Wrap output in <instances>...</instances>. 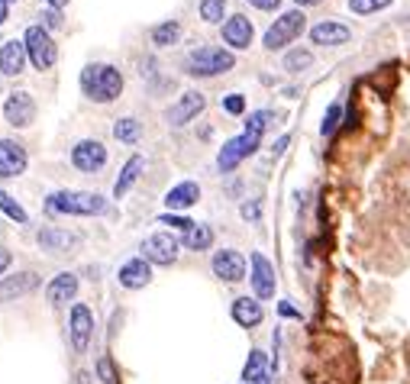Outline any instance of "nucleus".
Returning <instances> with one entry per match:
<instances>
[{"label": "nucleus", "mask_w": 410, "mask_h": 384, "mask_svg": "<svg viewBox=\"0 0 410 384\" xmlns=\"http://www.w3.org/2000/svg\"><path fill=\"white\" fill-rule=\"evenodd\" d=\"M91 333H94V313H91V307H84V303H74V307H71V320H68L71 349L74 352H88Z\"/></svg>", "instance_id": "obj_9"}, {"label": "nucleus", "mask_w": 410, "mask_h": 384, "mask_svg": "<svg viewBox=\"0 0 410 384\" xmlns=\"http://www.w3.org/2000/svg\"><path fill=\"white\" fill-rule=\"evenodd\" d=\"M278 310H281V317H297V310H294V307H291V303H281Z\"/></svg>", "instance_id": "obj_41"}, {"label": "nucleus", "mask_w": 410, "mask_h": 384, "mask_svg": "<svg viewBox=\"0 0 410 384\" xmlns=\"http://www.w3.org/2000/svg\"><path fill=\"white\" fill-rule=\"evenodd\" d=\"M297 7H316V4H323V0H294Z\"/></svg>", "instance_id": "obj_43"}, {"label": "nucleus", "mask_w": 410, "mask_h": 384, "mask_svg": "<svg viewBox=\"0 0 410 384\" xmlns=\"http://www.w3.org/2000/svg\"><path fill=\"white\" fill-rule=\"evenodd\" d=\"M352 39L349 26H343V23H316L314 29H310V42H316V46H346V42Z\"/></svg>", "instance_id": "obj_21"}, {"label": "nucleus", "mask_w": 410, "mask_h": 384, "mask_svg": "<svg viewBox=\"0 0 410 384\" xmlns=\"http://www.w3.org/2000/svg\"><path fill=\"white\" fill-rule=\"evenodd\" d=\"M394 0H349V10L359 16H369V14H378V10L391 7Z\"/></svg>", "instance_id": "obj_31"}, {"label": "nucleus", "mask_w": 410, "mask_h": 384, "mask_svg": "<svg viewBox=\"0 0 410 384\" xmlns=\"http://www.w3.org/2000/svg\"><path fill=\"white\" fill-rule=\"evenodd\" d=\"M39 246L46 252H74L81 246V236L78 233H71V229H55V226H49V229H39Z\"/></svg>", "instance_id": "obj_18"}, {"label": "nucleus", "mask_w": 410, "mask_h": 384, "mask_svg": "<svg viewBox=\"0 0 410 384\" xmlns=\"http://www.w3.org/2000/svg\"><path fill=\"white\" fill-rule=\"evenodd\" d=\"M339 116H343V103H330V110H326V116H323V126H320V133L323 136H330L333 129L339 126Z\"/></svg>", "instance_id": "obj_33"}, {"label": "nucleus", "mask_w": 410, "mask_h": 384, "mask_svg": "<svg viewBox=\"0 0 410 384\" xmlns=\"http://www.w3.org/2000/svg\"><path fill=\"white\" fill-rule=\"evenodd\" d=\"M242 216H246V220H252V223H256L259 216H262V203H259V201L242 203Z\"/></svg>", "instance_id": "obj_36"}, {"label": "nucleus", "mask_w": 410, "mask_h": 384, "mask_svg": "<svg viewBox=\"0 0 410 384\" xmlns=\"http://www.w3.org/2000/svg\"><path fill=\"white\" fill-rule=\"evenodd\" d=\"M114 136L120 142H126V146H136L139 136H142V123L136 120V116H123V120L114 123Z\"/></svg>", "instance_id": "obj_28"}, {"label": "nucleus", "mask_w": 410, "mask_h": 384, "mask_svg": "<svg viewBox=\"0 0 410 384\" xmlns=\"http://www.w3.org/2000/svg\"><path fill=\"white\" fill-rule=\"evenodd\" d=\"M10 262H14V256H10L7 249H0V275H4V271L10 268Z\"/></svg>", "instance_id": "obj_40"}, {"label": "nucleus", "mask_w": 410, "mask_h": 384, "mask_svg": "<svg viewBox=\"0 0 410 384\" xmlns=\"http://www.w3.org/2000/svg\"><path fill=\"white\" fill-rule=\"evenodd\" d=\"M256 384H271V381H269V375H262V378H259Z\"/></svg>", "instance_id": "obj_45"}, {"label": "nucleus", "mask_w": 410, "mask_h": 384, "mask_svg": "<svg viewBox=\"0 0 410 384\" xmlns=\"http://www.w3.org/2000/svg\"><path fill=\"white\" fill-rule=\"evenodd\" d=\"M46 4H49V7H52V10H61V7H65V4H68V0H46Z\"/></svg>", "instance_id": "obj_44"}, {"label": "nucleus", "mask_w": 410, "mask_h": 384, "mask_svg": "<svg viewBox=\"0 0 410 384\" xmlns=\"http://www.w3.org/2000/svg\"><path fill=\"white\" fill-rule=\"evenodd\" d=\"M214 275L226 284L242 281V278H246V258H242L236 249H220L214 256Z\"/></svg>", "instance_id": "obj_14"}, {"label": "nucleus", "mask_w": 410, "mask_h": 384, "mask_svg": "<svg viewBox=\"0 0 410 384\" xmlns=\"http://www.w3.org/2000/svg\"><path fill=\"white\" fill-rule=\"evenodd\" d=\"M139 249H142V258H146L149 265H175L178 252H181V243H178L171 233H152Z\"/></svg>", "instance_id": "obj_7"}, {"label": "nucleus", "mask_w": 410, "mask_h": 384, "mask_svg": "<svg viewBox=\"0 0 410 384\" xmlns=\"http://www.w3.org/2000/svg\"><path fill=\"white\" fill-rule=\"evenodd\" d=\"M229 313H233V320H236L239 326H246V330L259 326V323H262V317H265L259 297H236L233 307H229Z\"/></svg>", "instance_id": "obj_19"}, {"label": "nucleus", "mask_w": 410, "mask_h": 384, "mask_svg": "<svg viewBox=\"0 0 410 384\" xmlns=\"http://www.w3.org/2000/svg\"><path fill=\"white\" fill-rule=\"evenodd\" d=\"M26 148L16 139H0V178H16L26 171Z\"/></svg>", "instance_id": "obj_13"}, {"label": "nucleus", "mask_w": 410, "mask_h": 384, "mask_svg": "<svg viewBox=\"0 0 410 384\" xmlns=\"http://www.w3.org/2000/svg\"><path fill=\"white\" fill-rule=\"evenodd\" d=\"M74 294H78V278H74L71 271H61V275H55L52 281H49V288H46V297H49V303H52V307L71 300Z\"/></svg>", "instance_id": "obj_22"}, {"label": "nucleus", "mask_w": 410, "mask_h": 384, "mask_svg": "<svg viewBox=\"0 0 410 384\" xmlns=\"http://www.w3.org/2000/svg\"><path fill=\"white\" fill-rule=\"evenodd\" d=\"M7 4H14V0H7Z\"/></svg>", "instance_id": "obj_46"}, {"label": "nucleus", "mask_w": 410, "mask_h": 384, "mask_svg": "<svg viewBox=\"0 0 410 384\" xmlns=\"http://www.w3.org/2000/svg\"><path fill=\"white\" fill-rule=\"evenodd\" d=\"M226 0H201V20L204 23H223Z\"/></svg>", "instance_id": "obj_30"}, {"label": "nucleus", "mask_w": 410, "mask_h": 384, "mask_svg": "<svg viewBox=\"0 0 410 384\" xmlns=\"http://www.w3.org/2000/svg\"><path fill=\"white\" fill-rule=\"evenodd\" d=\"M229 68H236V55L220 46H201L184 59V74L191 78H220Z\"/></svg>", "instance_id": "obj_3"}, {"label": "nucleus", "mask_w": 410, "mask_h": 384, "mask_svg": "<svg viewBox=\"0 0 410 384\" xmlns=\"http://www.w3.org/2000/svg\"><path fill=\"white\" fill-rule=\"evenodd\" d=\"M142 168H146V158L142 156H133L126 165H123V171H120V178H116V184H114V197H123L129 188H133L136 181H139V175H142Z\"/></svg>", "instance_id": "obj_24"}, {"label": "nucleus", "mask_w": 410, "mask_h": 384, "mask_svg": "<svg viewBox=\"0 0 410 384\" xmlns=\"http://www.w3.org/2000/svg\"><path fill=\"white\" fill-rule=\"evenodd\" d=\"M97 371H101V381H104V384H114V371H110V362H107V358H101V362H97Z\"/></svg>", "instance_id": "obj_39"}, {"label": "nucleus", "mask_w": 410, "mask_h": 384, "mask_svg": "<svg viewBox=\"0 0 410 384\" xmlns=\"http://www.w3.org/2000/svg\"><path fill=\"white\" fill-rule=\"evenodd\" d=\"M26 42L23 39H7L4 46H0V74H7V78H16V74H23V68H26Z\"/></svg>", "instance_id": "obj_16"}, {"label": "nucleus", "mask_w": 410, "mask_h": 384, "mask_svg": "<svg viewBox=\"0 0 410 384\" xmlns=\"http://www.w3.org/2000/svg\"><path fill=\"white\" fill-rule=\"evenodd\" d=\"M23 42H26V55H29V61H33V68L46 71V68L55 65V59H59V49H55V42H52V36H49L46 26L33 23V26L26 29V36H23Z\"/></svg>", "instance_id": "obj_5"}, {"label": "nucleus", "mask_w": 410, "mask_h": 384, "mask_svg": "<svg viewBox=\"0 0 410 384\" xmlns=\"http://www.w3.org/2000/svg\"><path fill=\"white\" fill-rule=\"evenodd\" d=\"M116 278H120L123 288L139 290V288H146V284L152 281V265H149L142 256L139 258H129V262L120 268V275H116Z\"/></svg>", "instance_id": "obj_20"}, {"label": "nucleus", "mask_w": 410, "mask_h": 384, "mask_svg": "<svg viewBox=\"0 0 410 384\" xmlns=\"http://www.w3.org/2000/svg\"><path fill=\"white\" fill-rule=\"evenodd\" d=\"M310 65H314V52H310V49H288L284 61H281V68L288 74H301V71H307Z\"/></svg>", "instance_id": "obj_27"}, {"label": "nucleus", "mask_w": 410, "mask_h": 384, "mask_svg": "<svg viewBox=\"0 0 410 384\" xmlns=\"http://www.w3.org/2000/svg\"><path fill=\"white\" fill-rule=\"evenodd\" d=\"M256 10H262V14H275L278 7H281V0H249Z\"/></svg>", "instance_id": "obj_37"}, {"label": "nucleus", "mask_w": 410, "mask_h": 384, "mask_svg": "<svg viewBox=\"0 0 410 384\" xmlns=\"http://www.w3.org/2000/svg\"><path fill=\"white\" fill-rule=\"evenodd\" d=\"M304 23H307L304 10H288V14H281L269 26V33H265V39H262L265 49H269V52H281V49H288L291 42L304 33Z\"/></svg>", "instance_id": "obj_4"}, {"label": "nucleus", "mask_w": 410, "mask_h": 384, "mask_svg": "<svg viewBox=\"0 0 410 384\" xmlns=\"http://www.w3.org/2000/svg\"><path fill=\"white\" fill-rule=\"evenodd\" d=\"M259 146H262V136H259V133H249V129H242V136L229 139L226 146L220 148V156H216V165H220V171H233L236 165H239L246 156H252Z\"/></svg>", "instance_id": "obj_6"}, {"label": "nucleus", "mask_w": 410, "mask_h": 384, "mask_svg": "<svg viewBox=\"0 0 410 384\" xmlns=\"http://www.w3.org/2000/svg\"><path fill=\"white\" fill-rule=\"evenodd\" d=\"M71 165L78 171H84V175H94V171H101L107 165V146L97 139H81L71 148Z\"/></svg>", "instance_id": "obj_8"}, {"label": "nucleus", "mask_w": 410, "mask_h": 384, "mask_svg": "<svg viewBox=\"0 0 410 384\" xmlns=\"http://www.w3.org/2000/svg\"><path fill=\"white\" fill-rule=\"evenodd\" d=\"M39 288V275H33V271H20V275H10L0 281V303L7 300H20V297L33 294V290Z\"/></svg>", "instance_id": "obj_17"}, {"label": "nucleus", "mask_w": 410, "mask_h": 384, "mask_svg": "<svg viewBox=\"0 0 410 384\" xmlns=\"http://www.w3.org/2000/svg\"><path fill=\"white\" fill-rule=\"evenodd\" d=\"M46 210L68 216H97L107 210V201L94 191H55L46 197Z\"/></svg>", "instance_id": "obj_2"}, {"label": "nucleus", "mask_w": 410, "mask_h": 384, "mask_svg": "<svg viewBox=\"0 0 410 384\" xmlns=\"http://www.w3.org/2000/svg\"><path fill=\"white\" fill-rule=\"evenodd\" d=\"M252 36H256V29H252L249 16L242 14H233L226 23H223V42H226L229 49H249L252 46Z\"/></svg>", "instance_id": "obj_15"}, {"label": "nucleus", "mask_w": 410, "mask_h": 384, "mask_svg": "<svg viewBox=\"0 0 410 384\" xmlns=\"http://www.w3.org/2000/svg\"><path fill=\"white\" fill-rule=\"evenodd\" d=\"M181 246L184 249H191V252H207L210 246H214V229H210L207 223H194V226L184 233Z\"/></svg>", "instance_id": "obj_25"}, {"label": "nucleus", "mask_w": 410, "mask_h": 384, "mask_svg": "<svg viewBox=\"0 0 410 384\" xmlns=\"http://www.w3.org/2000/svg\"><path fill=\"white\" fill-rule=\"evenodd\" d=\"M197 201H201V188H197V181H181L165 194V207L169 210H188V207H194Z\"/></svg>", "instance_id": "obj_23"}, {"label": "nucleus", "mask_w": 410, "mask_h": 384, "mask_svg": "<svg viewBox=\"0 0 410 384\" xmlns=\"http://www.w3.org/2000/svg\"><path fill=\"white\" fill-rule=\"evenodd\" d=\"M7 23V0H0V26Z\"/></svg>", "instance_id": "obj_42"}, {"label": "nucleus", "mask_w": 410, "mask_h": 384, "mask_svg": "<svg viewBox=\"0 0 410 384\" xmlns=\"http://www.w3.org/2000/svg\"><path fill=\"white\" fill-rule=\"evenodd\" d=\"M42 23H46V29H59V26H61V14L49 7L46 14H42Z\"/></svg>", "instance_id": "obj_38"}, {"label": "nucleus", "mask_w": 410, "mask_h": 384, "mask_svg": "<svg viewBox=\"0 0 410 384\" xmlns=\"http://www.w3.org/2000/svg\"><path fill=\"white\" fill-rule=\"evenodd\" d=\"M159 223H165V226H171V229H181V233H188V229L194 226V220H188V216H178V213H161Z\"/></svg>", "instance_id": "obj_34"}, {"label": "nucleus", "mask_w": 410, "mask_h": 384, "mask_svg": "<svg viewBox=\"0 0 410 384\" xmlns=\"http://www.w3.org/2000/svg\"><path fill=\"white\" fill-rule=\"evenodd\" d=\"M262 375H265V352L252 349V352H249V362H246V368H242V381H246V384H256Z\"/></svg>", "instance_id": "obj_29"}, {"label": "nucleus", "mask_w": 410, "mask_h": 384, "mask_svg": "<svg viewBox=\"0 0 410 384\" xmlns=\"http://www.w3.org/2000/svg\"><path fill=\"white\" fill-rule=\"evenodd\" d=\"M178 39H181V23L178 20H165V23H159V26L152 29V46H159V49L175 46Z\"/></svg>", "instance_id": "obj_26"}, {"label": "nucleus", "mask_w": 410, "mask_h": 384, "mask_svg": "<svg viewBox=\"0 0 410 384\" xmlns=\"http://www.w3.org/2000/svg\"><path fill=\"white\" fill-rule=\"evenodd\" d=\"M204 107H207V97H204L201 91H184V94L169 107L165 116H169L171 126H184V123L197 120V113H201Z\"/></svg>", "instance_id": "obj_12"}, {"label": "nucleus", "mask_w": 410, "mask_h": 384, "mask_svg": "<svg viewBox=\"0 0 410 384\" xmlns=\"http://www.w3.org/2000/svg\"><path fill=\"white\" fill-rule=\"evenodd\" d=\"M81 91L94 103H114L123 94V74L120 68L107 65V61H94L81 71Z\"/></svg>", "instance_id": "obj_1"}, {"label": "nucleus", "mask_w": 410, "mask_h": 384, "mask_svg": "<svg viewBox=\"0 0 410 384\" xmlns=\"http://www.w3.org/2000/svg\"><path fill=\"white\" fill-rule=\"evenodd\" d=\"M4 120L16 129H26L29 123L36 120V101L26 94V91H14L4 103Z\"/></svg>", "instance_id": "obj_10"}, {"label": "nucleus", "mask_w": 410, "mask_h": 384, "mask_svg": "<svg viewBox=\"0 0 410 384\" xmlns=\"http://www.w3.org/2000/svg\"><path fill=\"white\" fill-rule=\"evenodd\" d=\"M249 268H252V290H256L259 300H271L275 297V268L271 262L262 256V252H252L249 258Z\"/></svg>", "instance_id": "obj_11"}, {"label": "nucleus", "mask_w": 410, "mask_h": 384, "mask_svg": "<svg viewBox=\"0 0 410 384\" xmlns=\"http://www.w3.org/2000/svg\"><path fill=\"white\" fill-rule=\"evenodd\" d=\"M223 110H226V113H233V116H239L242 110H246V97H242V94L223 97Z\"/></svg>", "instance_id": "obj_35"}, {"label": "nucleus", "mask_w": 410, "mask_h": 384, "mask_svg": "<svg viewBox=\"0 0 410 384\" xmlns=\"http://www.w3.org/2000/svg\"><path fill=\"white\" fill-rule=\"evenodd\" d=\"M0 210H4V213H7L14 223H26V220H29V216H26V210H23L20 203H16L14 197L7 194V191H0Z\"/></svg>", "instance_id": "obj_32"}]
</instances>
